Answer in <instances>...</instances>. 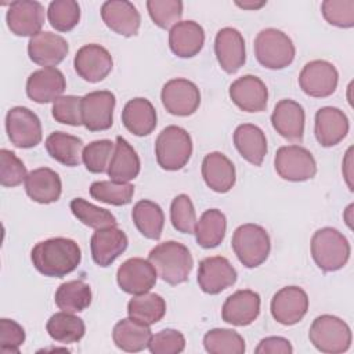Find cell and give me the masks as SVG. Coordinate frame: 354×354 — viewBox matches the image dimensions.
I'll return each instance as SVG.
<instances>
[{"mask_svg": "<svg viewBox=\"0 0 354 354\" xmlns=\"http://www.w3.org/2000/svg\"><path fill=\"white\" fill-rule=\"evenodd\" d=\"M205 350L210 354H243L246 350L243 337L234 329L214 328L203 336Z\"/></svg>", "mask_w": 354, "mask_h": 354, "instance_id": "obj_40", "label": "cell"}, {"mask_svg": "<svg viewBox=\"0 0 354 354\" xmlns=\"http://www.w3.org/2000/svg\"><path fill=\"white\" fill-rule=\"evenodd\" d=\"M28 173L24 162L11 151H0V184L3 187H17L25 181Z\"/></svg>", "mask_w": 354, "mask_h": 354, "instance_id": "obj_48", "label": "cell"}, {"mask_svg": "<svg viewBox=\"0 0 354 354\" xmlns=\"http://www.w3.org/2000/svg\"><path fill=\"white\" fill-rule=\"evenodd\" d=\"M308 339L321 353L340 354L347 351L351 346V329L342 318L322 314L313 321Z\"/></svg>", "mask_w": 354, "mask_h": 354, "instance_id": "obj_7", "label": "cell"}, {"mask_svg": "<svg viewBox=\"0 0 354 354\" xmlns=\"http://www.w3.org/2000/svg\"><path fill=\"white\" fill-rule=\"evenodd\" d=\"M351 152H353V148L350 147L347 149V152H346V156H344V160H343V167H342L343 176L346 178V183H347L350 191H353V171H351L353 160H351Z\"/></svg>", "mask_w": 354, "mask_h": 354, "instance_id": "obj_53", "label": "cell"}, {"mask_svg": "<svg viewBox=\"0 0 354 354\" xmlns=\"http://www.w3.org/2000/svg\"><path fill=\"white\" fill-rule=\"evenodd\" d=\"M122 122L131 134L144 137L155 130L158 116L149 100L137 97L127 101L124 105L122 111Z\"/></svg>", "mask_w": 354, "mask_h": 354, "instance_id": "obj_30", "label": "cell"}, {"mask_svg": "<svg viewBox=\"0 0 354 354\" xmlns=\"http://www.w3.org/2000/svg\"><path fill=\"white\" fill-rule=\"evenodd\" d=\"M131 218L141 235L152 241L160 238L165 225V214L158 203L148 199L138 201L133 206Z\"/></svg>", "mask_w": 354, "mask_h": 354, "instance_id": "obj_36", "label": "cell"}, {"mask_svg": "<svg viewBox=\"0 0 354 354\" xmlns=\"http://www.w3.org/2000/svg\"><path fill=\"white\" fill-rule=\"evenodd\" d=\"M236 270L228 259L210 256L199 261L198 283L207 295H218L236 282Z\"/></svg>", "mask_w": 354, "mask_h": 354, "instance_id": "obj_15", "label": "cell"}, {"mask_svg": "<svg viewBox=\"0 0 354 354\" xmlns=\"http://www.w3.org/2000/svg\"><path fill=\"white\" fill-rule=\"evenodd\" d=\"M170 221L174 230L183 234H194L196 213L191 198L185 194L177 195L170 205Z\"/></svg>", "mask_w": 354, "mask_h": 354, "instance_id": "obj_46", "label": "cell"}, {"mask_svg": "<svg viewBox=\"0 0 354 354\" xmlns=\"http://www.w3.org/2000/svg\"><path fill=\"white\" fill-rule=\"evenodd\" d=\"M127 314L147 325L159 322L166 314V301L162 296L151 292L134 295L127 303Z\"/></svg>", "mask_w": 354, "mask_h": 354, "instance_id": "obj_39", "label": "cell"}, {"mask_svg": "<svg viewBox=\"0 0 354 354\" xmlns=\"http://www.w3.org/2000/svg\"><path fill=\"white\" fill-rule=\"evenodd\" d=\"M141 163L136 149L122 136L116 137L113 155L108 166V176L112 181L129 183L140 174Z\"/></svg>", "mask_w": 354, "mask_h": 354, "instance_id": "obj_32", "label": "cell"}, {"mask_svg": "<svg viewBox=\"0 0 354 354\" xmlns=\"http://www.w3.org/2000/svg\"><path fill=\"white\" fill-rule=\"evenodd\" d=\"M296 48L292 39L279 29L267 28L254 39V55L267 69H283L295 59Z\"/></svg>", "mask_w": 354, "mask_h": 354, "instance_id": "obj_6", "label": "cell"}, {"mask_svg": "<svg viewBox=\"0 0 354 354\" xmlns=\"http://www.w3.org/2000/svg\"><path fill=\"white\" fill-rule=\"evenodd\" d=\"M116 98L108 90H97L82 97V120L88 131L108 130L113 123Z\"/></svg>", "mask_w": 354, "mask_h": 354, "instance_id": "obj_12", "label": "cell"}, {"mask_svg": "<svg viewBox=\"0 0 354 354\" xmlns=\"http://www.w3.org/2000/svg\"><path fill=\"white\" fill-rule=\"evenodd\" d=\"M152 337L149 325L133 318L120 319L112 330V339L118 348L127 353H138L148 347Z\"/></svg>", "mask_w": 354, "mask_h": 354, "instance_id": "obj_33", "label": "cell"}, {"mask_svg": "<svg viewBox=\"0 0 354 354\" xmlns=\"http://www.w3.org/2000/svg\"><path fill=\"white\" fill-rule=\"evenodd\" d=\"M73 216L86 227L101 230L106 227H116V217L106 209L98 207L83 198H75L69 203Z\"/></svg>", "mask_w": 354, "mask_h": 354, "instance_id": "obj_41", "label": "cell"}, {"mask_svg": "<svg viewBox=\"0 0 354 354\" xmlns=\"http://www.w3.org/2000/svg\"><path fill=\"white\" fill-rule=\"evenodd\" d=\"M325 21L337 28L354 26V0H325L321 3Z\"/></svg>", "mask_w": 354, "mask_h": 354, "instance_id": "obj_47", "label": "cell"}, {"mask_svg": "<svg viewBox=\"0 0 354 354\" xmlns=\"http://www.w3.org/2000/svg\"><path fill=\"white\" fill-rule=\"evenodd\" d=\"M47 18L55 30L69 32L80 21V6L75 0H54L48 4Z\"/></svg>", "mask_w": 354, "mask_h": 354, "instance_id": "obj_43", "label": "cell"}, {"mask_svg": "<svg viewBox=\"0 0 354 354\" xmlns=\"http://www.w3.org/2000/svg\"><path fill=\"white\" fill-rule=\"evenodd\" d=\"M304 122L306 113L303 106L289 98L278 101L271 113V123L275 131L292 142L303 141Z\"/></svg>", "mask_w": 354, "mask_h": 354, "instance_id": "obj_21", "label": "cell"}, {"mask_svg": "<svg viewBox=\"0 0 354 354\" xmlns=\"http://www.w3.org/2000/svg\"><path fill=\"white\" fill-rule=\"evenodd\" d=\"M25 191L28 196L37 203L57 202L62 192V183L53 169L39 167L28 173L25 178Z\"/></svg>", "mask_w": 354, "mask_h": 354, "instance_id": "obj_29", "label": "cell"}, {"mask_svg": "<svg viewBox=\"0 0 354 354\" xmlns=\"http://www.w3.org/2000/svg\"><path fill=\"white\" fill-rule=\"evenodd\" d=\"M66 88L64 73L55 66L32 72L26 80V95L37 104L54 102Z\"/></svg>", "mask_w": 354, "mask_h": 354, "instance_id": "obj_19", "label": "cell"}, {"mask_svg": "<svg viewBox=\"0 0 354 354\" xmlns=\"http://www.w3.org/2000/svg\"><path fill=\"white\" fill-rule=\"evenodd\" d=\"M25 329L14 319H0V353H19V347L25 342Z\"/></svg>", "mask_w": 354, "mask_h": 354, "instance_id": "obj_51", "label": "cell"}, {"mask_svg": "<svg viewBox=\"0 0 354 354\" xmlns=\"http://www.w3.org/2000/svg\"><path fill=\"white\" fill-rule=\"evenodd\" d=\"M6 131L18 148H33L43 138L39 116L26 106H14L6 115Z\"/></svg>", "mask_w": 354, "mask_h": 354, "instance_id": "obj_9", "label": "cell"}, {"mask_svg": "<svg viewBox=\"0 0 354 354\" xmlns=\"http://www.w3.org/2000/svg\"><path fill=\"white\" fill-rule=\"evenodd\" d=\"M350 123L346 113L335 106L319 108L314 119V134L319 145L329 148L343 141L348 133Z\"/></svg>", "mask_w": 354, "mask_h": 354, "instance_id": "obj_22", "label": "cell"}, {"mask_svg": "<svg viewBox=\"0 0 354 354\" xmlns=\"http://www.w3.org/2000/svg\"><path fill=\"white\" fill-rule=\"evenodd\" d=\"M158 165L163 170L176 171L183 169L192 155V140L189 133L180 126L165 127L155 141Z\"/></svg>", "mask_w": 354, "mask_h": 354, "instance_id": "obj_5", "label": "cell"}, {"mask_svg": "<svg viewBox=\"0 0 354 354\" xmlns=\"http://www.w3.org/2000/svg\"><path fill=\"white\" fill-rule=\"evenodd\" d=\"M231 246L242 266L256 268L267 260L271 250V241L268 232L261 225L248 223L234 231Z\"/></svg>", "mask_w": 354, "mask_h": 354, "instance_id": "obj_4", "label": "cell"}, {"mask_svg": "<svg viewBox=\"0 0 354 354\" xmlns=\"http://www.w3.org/2000/svg\"><path fill=\"white\" fill-rule=\"evenodd\" d=\"M260 296L250 289H241L228 296L221 308L224 322L234 326H246L260 314Z\"/></svg>", "mask_w": 354, "mask_h": 354, "instance_id": "obj_23", "label": "cell"}, {"mask_svg": "<svg viewBox=\"0 0 354 354\" xmlns=\"http://www.w3.org/2000/svg\"><path fill=\"white\" fill-rule=\"evenodd\" d=\"M254 351L257 354H290L293 353V347L285 337L268 336L260 340Z\"/></svg>", "mask_w": 354, "mask_h": 354, "instance_id": "obj_52", "label": "cell"}, {"mask_svg": "<svg viewBox=\"0 0 354 354\" xmlns=\"http://www.w3.org/2000/svg\"><path fill=\"white\" fill-rule=\"evenodd\" d=\"M227 218L218 209H209L202 213L195 224V238L203 249H213L218 246L225 236Z\"/></svg>", "mask_w": 354, "mask_h": 354, "instance_id": "obj_35", "label": "cell"}, {"mask_svg": "<svg viewBox=\"0 0 354 354\" xmlns=\"http://www.w3.org/2000/svg\"><path fill=\"white\" fill-rule=\"evenodd\" d=\"M202 177L212 191L225 194L235 185V166L224 153L210 152L202 160Z\"/></svg>", "mask_w": 354, "mask_h": 354, "instance_id": "obj_27", "label": "cell"}, {"mask_svg": "<svg viewBox=\"0 0 354 354\" xmlns=\"http://www.w3.org/2000/svg\"><path fill=\"white\" fill-rule=\"evenodd\" d=\"M148 260L156 274L169 285H180L188 279L194 259L188 248L177 241H166L151 249Z\"/></svg>", "mask_w": 354, "mask_h": 354, "instance_id": "obj_2", "label": "cell"}, {"mask_svg": "<svg viewBox=\"0 0 354 354\" xmlns=\"http://www.w3.org/2000/svg\"><path fill=\"white\" fill-rule=\"evenodd\" d=\"M351 212H353V205H348V207L344 212V218H346V223L350 228H353V225H351V221H353L351 220Z\"/></svg>", "mask_w": 354, "mask_h": 354, "instance_id": "obj_55", "label": "cell"}, {"mask_svg": "<svg viewBox=\"0 0 354 354\" xmlns=\"http://www.w3.org/2000/svg\"><path fill=\"white\" fill-rule=\"evenodd\" d=\"M160 100L169 113L174 116H189L201 105V93L194 82L177 77L163 84Z\"/></svg>", "mask_w": 354, "mask_h": 354, "instance_id": "obj_11", "label": "cell"}, {"mask_svg": "<svg viewBox=\"0 0 354 354\" xmlns=\"http://www.w3.org/2000/svg\"><path fill=\"white\" fill-rule=\"evenodd\" d=\"M147 10L152 22L162 29L173 28L183 17L180 0H148Z\"/></svg>", "mask_w": 354, "mask_h": 354, "instance_id": "obj_45", "label": "cell"}, {"mask_svg": "<svg viewBox=\"0 0 354 354\" xmlns=\"http://www.w3.org/2000/svg\"><path fill=\"white\" fill-rule=\"evenodd\" d=\"M214 54L224 72H238L246 61L245 40L242 33L230 26L220 29L214 39Z\"/></svg>", "mask_w": 354, "mask_h": 354, "instance_id": "obj_20", "label": "cell"}, {"mask_svg": "<svg viewBox=\"0 0 354 354\" xmlns=\"http://www.w3.org/2000/svg\"><path fill=\"white\" fill-rule=\"evenodd\" d=\"M104 24L118 35L130 37L138 33L141 15L136 6L127 0H108L101 6Z\"/></svg>", "mask_w": 354, "mask_h": 354, "instance_id": "obj_24", "label": "cell"}, {"mask_svg": "<svg viewBox=\"0 0 354 354\" xmlns=\"http://www.w3.org/2000/svg\"><path fill=\"white\" fill-rule=\"evenodd\" d=\"M83 148V141L79 137L64 131H54L46 138V149L48 155L64 166H79Z\"/></svg>", "mask_w": 354, "mask_h": 354, "instance_id": "obj_34", "label": "cell"}, {"mask_svg": "<svg viewBox=\"0 0 354 354\" xmlns=\"http://www.w3.org/2000/svg\"><path fill=\"white\" fill-rule=\"evenodd\" d=\"M156 270L151 261L141 257L127 259L120 264L116 272L119 288L129 295L149 292L156 283Z\"/></svg>", "mask_w": 354, "mask_h": 354, "instance_id": "obj_17", "label": "cell"}, {"mask_svg": "<svg viewBox=\"0 0 354 354\" xmlns=\"http://www.w3.org/2000/svg\"><path fill=\"white\" fill-rule=\"evenodd\" d=\"M274 166L281 178L293 183L311 180L317 174V162L313 153L296 144L278 148Z\"/></svg>", "mask_w": 354, "mask_h": 354, "instance_id": "obj_8", "label": "cell"}, {"mask_svg": "<svg viewBox=\"0 0 354 354\" xmlns=\"http://www.w3.org/2000/svg\"><path fill=\"white\" fill-rule=\"evenodd\" d=\"M91 288L82 279L64 282L58 286L54 301L61 311L80 313L91 304Z\"/></svg>", "mask_w": 354, "mask_h": 354, "instance_id": "obj_38", "label": "cell"}, {"mask_svg": "<svg viewBox=\"0 0 354 354\" xmlns=\"http://www.w3.org/2000/svg\"><path fill=\"white\" fill-rule=\"evenodd\" d=\"M30 259L33 267L44 277L62 278L77 268L82 250L73 239L57 236L36 243Z\"/></svg>", "mask_w": 354, "mask_h": 354, "instance_id": "obj_1", "label": "cell"}, {"mask_svg": "<svg viewBox=\"0 0 354 354\" xmlns=\"http://www.w3.org/2000/svg\"><path fill=\"white\" fill-rule=\"evenodd\" d=\"M129 239L118 227H106L95 230L90 239L91 257L100 267L111 266L126 249Z\"/></svg>", "mask_w": 354, "mask_h": 354, "instance_id": "obj_25", "label": "cell"}, {"mask_svg": "<svg viewBox=\"0 0 354 354\" xmlns=\"http://www.w3.org/2000/svg\"><path fill=\"white\" fill-rule=\"evenodd\" d=\"M234 145L239 155L254 166H260L267 155L266 134L256 124H239L234 131Z\"/></svg>", "mask_w": 354, "mask_h": 354, "instance_id": "obj_31", "label": "cell"}, {"mask_svg": "<svg viewBox=\"0 0 354 354\" xmlns=\"http://www.w3.org/2000/svg\"><path fill=\"white\" fill-rule=\"evenodd\" d=\"M311 257L324 272H333L343 268L351 253L347 238L336 228L324 227L311 236Z\"/></svg>", "mask_w": 354, "mask_h": 354, "instance_id": "obj_3", "label": "cell"}, {"mask_svg": "<svg viewBox=\"0 0 354 354\" xmlns=\"http://www.w3.org/2000/svg\"><path fill=\"white\" fill-rule=\"evenodd\" d=\"M148 348L152 354H178L185 348V337L176 329H163L152 335Z\"/></svg>", "mask_w": 354, "mask_h": 354, "instance_id": "obj_50", "label": "cell"}, {"mask_svg": "<svg viewBox=\"0 0 354 354\" xmlns=\"http://www.w3.org/2000/svg\"><path fill=\"white\" fill-rule=\"evenodd\" d=\"M44 7L35 0L12 1L8 6L6 21L15 36H36L44 25Z\"/></svg>", "mask_w": 354, "mask_h": 354, "instance_id": "obj_14", "label": "cell"}, {"mask_svg": "<svg viewBox=\"0 0 354 354\" xmlns=\"http://www.w3.org/2000/svg\"><path fill=\"white\" fill-rule=\"evenodd\" d=\"M73 66L83 80L88 83H98L111 73L113 59L105 47L90 43L77 50Z\"/></svg>", "mask_w": 354, "mask_h": 354, "instance_id": "obj_16", "label": "cell"}, {"mask_svg": "<svg viewBox=\"0 0 354 354\" xmlns=\"http://www.w3.org/2000/svg\"><path fill=\"white\" fill-rule=\"evenodd\" d=\"M267 1H235V4L245 10H257L261 8Z\"/></svg>", "mask_w": 354, "mask_h": 354, "instance_id": "obj_54", "label": "cell"}, {"mask_svg": "<svg viewBox=\"0 0 354 354\" xmlns=\"http://www.w3.org/2000/svg\"><path fill=\"white\" fill-rule=\"evenodd\" d=\"M68 41L53 32H40L30 37L28 43L29 58L43 68L61 64L68 55Z\"/></svg>", "mask_w": 354, "mask_h": 354, "instance_id": "obj_26", "label": "cell"}, {"mask_svg": "<svg viewBox=\"0 0 354 354\" xmlns=\"http://www.w3.org/2000/svg\"><path fill=\"white\" fill-rule=\"evenodd\" d=\"M205 44V30L195 21H180L169 32V47L180 58H192Z\"/></svg>", "mask_w": 354, "mask_h": 354, "instance_id": "obj_28", "label": "cell"}, {"mask_svg": "<svg viewBox=\"0 0 354 354\" xmlns=\"http://www.w3.org/2000/svg\"><path fill=\"white\" fill-rule=\"evenodd\" d=\"M46 329L53 340L61 344H72L84 336L86 325L73 313L59 311L48 318Z\"/></svg>", "mask_w": 354, "mask_h": 354, "instance_id": "obj_37", "label": "cell"}, {"mask_svg": "<svg viewBox=\"0 0 354 354\" xmlns=\"http://www.w3.org/2000/svg\"><path fill=\"white\" fill-rule=\"evenodd\" d=\"M55 122L69 126H80L82 120V97L77 95H61L53 102L51 108Z\"/></svg>", "mask_w": 354, "mask_h": 354, "instance_id": "obj_49", "label": "cell"}, {"mask_svg": "<svg viewBox=\"0 0 354 354\" xmlns=\"http://www.w3.org/2000/svg\"><path fill=\"white\" fill-rule=\"evenodd\" d=\"M90 195L98 202L123 206L131 202L134 187L130 183H118L112 180L95 181L90 185Z\"/></svg>", "mask_w": 354, "mask_h": 354, "instance_id": "obj_42", "label": "cell"}, {"mask_svg": "<svg viewBox=\"0 0 354 354\" xmlns=\"http://www.w3.org/2000/svg\"><path fill=\"white\" fill-rule=\"evenodd\" d=\"M115 144L111 140H97L83 148L82 162L90 173L101 174L108 170Z\"/></svg>", "mask_w": 354, "mask_h": 354, "instance_id": "obj_44", "label": "cell"}, {"mask_svg": "<svg viewBox=\"0 0 354 354\" xmlns=\"http://www.w3.org/2000/svg\"><path fill=\"white\" fill-rule=\"evenodd\" d=\"M231 101L249 113L263 112L268 102V88L264 82L254 75H245L234 80L228 88Z\"/></svg>", "mask_w": 354, "mask_h": 354, "instance_id": "obj_18", "label": "cell"}, {"mask_svg": "<svg viewBox=\"0 0 354 354\" xmlns=\"http://www.w3.org/2000/svg\"><path fill=\"white\" fill-rule=\"evenodd\" d=\"M339 83V73L333 64L325 59H314L307 62L300 75L299 86L304 94L314 98H325L332 95Z\"/></svg>", "mask_w": 354, "mask_h": 354, "instance_id": "obj_10", "label": "cell"}, {"mask_svg": "<svg viewBox=\"0 0 354 354\" xmlns=\"http://www.w3.org/2000/svg\"><path fill=\"white\" fill-rule=\"evenodd\" d=\"M272 318L281 325H295L300 322L308 310V296L300 286H285L271 299Z\"/></svg>", "mask_w": 354, "mask_h": 354, "instance_id": "obj_13", "label": "cell"}]
</instances>
